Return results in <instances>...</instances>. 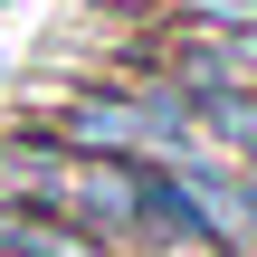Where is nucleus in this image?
<instances>
[{
  "instance_id": "obj_1",
  "label": "nucleus",
  "mask_w": 257,
  "mask_h": 257,
  "mask_svg": "<svg viewBox=\"0 0 257 257\" xmlns=\"http://www.w3.org/2000/svg\"><path fill=\"white\" fill-rule=\"evenodd\" d=\"M0 257H114V248H95L86 229L48 219V210H29V200H0Z\"/></svg>"
},
{
  "instance_id": "obj_2",
  "label": "nucleus",
  "mask_w": 257,
  "mask_h": 257,
  "mask_svg": "<svg viewBox=\"0 0 257 257\" xmlns=\"http://www.w3.org/2000/svg\"><path fill=\"white\" fill-rule=\"evenodd\" d=\"M143 257H229V248H143Z\"/></svg>"
}]
</instances>
